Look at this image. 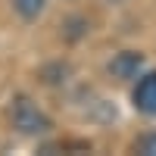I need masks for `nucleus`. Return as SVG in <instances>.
Segmentation results:
<instances>
[{
    "label": "nucleus",
    "instance_id": "f257e3e1",
    "mask_svg": "<svg viewBox=\"0 0 156 156\" xmlns=\"http://www.w3.org/2000/svg\"><path fill=\"white\" fill-rule=\"evenodd\" d=\"M12 125L19 128L22 134H44L50 131V119L44 109H37V103H31L28 97H19L12 103Z\"/></svg>",
    "mask_w": 156,
    "mask_h": 156
},
{
    "label": "nucleus",
    "instance_id": "f03ea898",
    "mask_svg": "<svg viewBox=\"0 0 156 156\" xmlns=\"http://www.w3.org/2000/svg\"><path fill=\"white\" fill-rule=\"evenodd\" d=\"M140 69H144V56H140L137 50H122V53H115L109 59V75L112 78H122V81L137 78Z\"/></svg>",
    "mask_w": 156,
    "mask_h": 156
},
{
    "label": "nucleus",
    "instance_id": "7ed1b4c3",
    "mask_svg": "<svg viewBox=\"0 0 156 156\" xmlns=\"http://www.w3.org/2000/svg\"><path fill=\"white\" fill-rule=\"evenodd\" d=\"M134 106L144 115H156V72L144 75L134 87Z\"/></svg>",
    "mask_w": 156,
    "mask_h": 156
},
{
    "label": "nucleus",
    "instance_id": "20e7f679",
    "mask_svg": "<svg viewBox=\"0 0 156 156\" xmlns=\"http://www.w3.org/2000/svg\"><path fill=\"white\" fill-rule=\"evenodd\" d=\"M44 3L47 0H12V6H16V12L22 19H37L44 12Z\"/></svg>",
    "mask_w": 156,
    "mask_h": 156
},
{
    "label": "nucleus",
    "instance_id": "39448f33",
    "mask_svg": "<svg viewBox=\"0 0 156 156\" xmlns=\"http://www.w3.org/2000/svg\"><path fill=\"white\" fill-rule=\"evenodd\" d=\"M140 153H144V156H156V131L140 140Z\"/></svg>",
    "mask_w": 156,
    "mask_h": 156
},
{
    "label": "nucleus",
    "instance_id": "423d86ee",
    "mask_svg": "<svg viewBox=\"0 0 156 156\" xmlns=\"http://www.w3.org/2000/svg\"><path fill=\"white\" fill-rule=\"evenodd\" d=\"M112 3H122V0H112Z\"/></svg>",
    "mask_w": 156,
    "mask_h": 156
}]
</instances>
